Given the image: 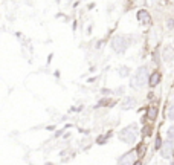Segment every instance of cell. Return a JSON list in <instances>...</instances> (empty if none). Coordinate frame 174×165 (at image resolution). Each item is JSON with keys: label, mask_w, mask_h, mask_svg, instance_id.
I'll use <instances>...</instances> for the list:
<instances>
[{"label": "cell", "mask_w": 174, "mask_h": 165, "mask_svg": "<svg viewBox=\"0 0 174 165\" xmlns=\"http://www.w3.org/2000/svg\"><path fill=\"white\" fill-rule=\"evenodd\" d=\"M131 46V38L128 35H124V34H118L112 38L110 41V48L116 52V54H124L128 48Z\"/></svg>", "instance_id": "6da1fadb"}, {"label": "cell", "mask_w": 174, "mask_h": 165, "mask_svg": "<svg viewBox=\"0 0 174 165\" xmlns=\"http://www.w3.org/2000/svg\"><path fill=\"white\" fill-rule=\"evenodd\" d=\"M148 75H150V72H148V67L147 66H141L138 70H136V74L134 77L131 78V87L134 89H142L147 86V81H148Z\"/></svg>", "instance_id": "7a4b0ae2"}, {"label": "cell", "mask_w": 174, "mask_h": 165, "mask_svg": "<svg viewBox=\"0 0 174 165\" xmlns=\"http://www.w3.org/2000/svg\"><path fill=\"white\" fill-rule=\"evenodd\" d=\"M136 129V125H130V127H125L119 132V139L122 141L124 144H134L136 142V132H133Z\"/></svg>", "instance_id": "3957f363"}, {"label": "cell", "mask_w": 174, "mask_h": 165, "mask_svg": "<svg viewBox=\"0 0 174 165\" xmlns=\"http://www.w3.org/2000/svg\"><path fill=\"white\" fill-rule=\"evenodd\" d=\"M172 154H174V142L165 141V142L162 144V147H160V156L163 159H169Z\"/></svg>", "instance_id": "277c9868"}, {"label": "cell", "mask_w": 174, "mask_h": 165, "mask_svg": "<svg viewBox=\"0 0 174 165\" xmlns=\"http://www.w3.org/2000/svg\"><path fill=\"white\" fill-rule=\"evenodd\" d=\"M160 81H162V72L160 70H153V72L148 75V81H147V86L148 87H156V86H159L160 84Z\"/></svg>", "instance_id": "5b68a950"}, {"label": "cell", "mask_w": 174, "mask_h": 165, "mask_svg": "<svg viewBox=\"0 0 174 165\" xmlns=\"http://www.w3.org/2000/svg\"><path fill=\"white\" fill-rule=\"evenodd\" d=\"M136 18L141 25H151V14L147 9H139L136 12Z\"/></svg>", "instance_id": "8992f818"}, {"label": "cell", "mask_w": 174, "mask_h": 165, "mask_svg": "<svg viewBox=\"0 0 174 165\" xmlns=\"http://www.w3.org/2000/svg\"><path fill=\"white\" fill-rule=\"evenodd\" d=\"M134 154H136V151H134V150H130L128 153H125L124 156L119 157L118 163H119V165H133V163H134Z\"/></svg>", "instance_id": "52a82bcc"}, {"label": "cell", "mask_w": 174, "mask_h": 165, "mask_svg": "<svg viewBox=\"0 0 174 165\" xmlns=\"http://www.w3.org/2000/svg\"><path fill=\"white\" fill-rule=\"evenodd\" d=\"M136 104H138V100H136L134 97H130V95H127L125 98L122 100V104H121V107H122V110H130V109L136 107Z\"/></svg>", "instance_id": "ba28073f"}, {"label": "cell", "mask_w": 174, "mask_h": 165, "mask_svg": "<svg viewBox=\"0 0 174 165\" xmlns=\"http://www.w3.org/2000/svg\"><path fill=\"white\" fill-rule=\"evenodd\" d=\"M162 60L165 63H169L174 60V48L172 46H165L163 51H162Z\"/></svg>", "instance_id": "9c48e42d"}, {"label": "cell", "mask_w": 174, "mask_h": 165, "mask_svg": "<svg viewBox=\"0 0 174 165\" xmlns=\"http://www.w3.org/2000/svg\"><path fill=\"white\" fill-rule=\"evenodd\" d=\"M156 118H157V107L156 106H150V107H147V115L144 119H148L150 122L156 121Z\"/></svg>", "instance_id": "30bf717a"}, {"label": "cell", "mask_w": 174, "mask_h": 165, "mask_svg": "<svg viewBox=\"0 0 174 165\" xmlns=\"http://www.w3.org/2000/svg\"><path fill=\"white\" fill-rule=\"evenodd\" d=\"M118 75H119L121 78H127V77L131 75V69H130L128 66H121V67L118 69Z\"/></svg>", "instance_id": "8fae6325"}, {"label": "cell", "mask_w": 174, "mask_h": 165, "mask_svg": "<svg viewBox=\"0 0 174 165\" xmlns=\"http://www.w3.org/2000/svg\"><path fill=\"white\" fill-rule=\"evenodd\" d=\"M134 151H136V154L139 156V160H141V159L145 156V151H147V144H145V142H139V145L136 147V150H134Z\"/></svg>", "instance_id": "7c38bea8"}, {"label": "cell", "mask_w": 174, "mask_h": 165, "mask_svg": "<svg viewBox=\"0 0 174 165\" xmlns=\"http://www.w3.org/2000/svg\"><path fill=\"white\" fill-rule=\"evenodd\" d=\"M113 104H115V101L112 98H103L101 101L96 104V107H112Z\"/></svg>", "instance_id": "4fadbf2b"}, {"label": "cell", "mask_w": 174, "mask_h": 165, "mask_svg": "<svg viewBox=\"0 0 174 165\" xmlns=\"http://www.w3.org/2000/svg\"><path fill=\"white\" fill-rule=\"evenodd\" d=\"M112 138V132H109L107 135H101V136H99L98 139H96V142L99 144V145H104L106 142H107V141Z\"/></svg>", "instance_id": "5bb4252c"}, {"label": "cell", "mask_w": 174, "mask_h": 165, "mask_svg": "<svg viewBox=\"0 0 174 165\" xmlns=\"http://www.w3.org/2000/svg\"><path fill=\"white\" fill-rule=\"evenodd\" d=\"M142 133H144L145 136H151V133H153V125H151V124H147V125H144Z\"/></svg>", "instance_id": "9a60e30c"}, {"label": "cell", "mask_w": 174, "mask_h": 165, "mask_svg": "<svg viewBox=\"0 0 174 165\" xmlns=\"http://www.w3.org/2000/svg\"><path fill=\"white\" fill-rule=\"evenodd\" d=\"M166 138H168V141L174 142V125H171V127L168 129V132H166Z\"/></svg>", "instance_id": "2e32d148"}, {"label": "cell", "mask_w": 174, "mask_h": 165, "mask_svg": "<svg viewBox=\"0 0 174 165\" xmlns=\"http://www.w3.org/2000/svg\"><path fill=\"white\" fill-rule=\"evenodd\" d=\"M162 144H163V142H162V138H160V135H157V136H156V142H154V148H156V150H160Z\"/></svg>", "instance_id": "e0dca14e"}, {"label": "cell", "mask_w": 174, "mask_h": 165, "mask_svg": "<svg viewBox=\"0 0 174 165\" xmlns=\"http://www.w3.org/2000/svg\"><path fill=\"white\" fill-rule=\"evenodd\" d=\"M168 119L169 121H174V103L169 106V109H168Z\"/></svg>", "instance_id": "ac0fdd59"}, {"label": "cell", "mask_w": 174, "mask_h": 165, "mask_svg": "<svg viewBox=\"0 0 174 165\" xmlns=\"http://www.w3.org/2000/svg\"><path fill=\"white\" fill-rule=\"evenodd\" d=\"M165 25H166L168 29H174V18H172V17L166 18V23H165Z\"/></svg>", "instance_id": "d6986e66"}, {"label": "cell", "mask_w": 174, "mask_h": 165, "mask_svg": "<svg viewBox=\"0 0 174 165\" xmlns=\"http://www.w3.org/2000/svg\"><path fill=\"white\" fill-rule=\"evenodd\" d=\"M101 93H104V97H110V95H115V93H113V90H110V89H103V90H101Z\"/></svg>", "instance_id": "ffe728a7"}, {"label": "cell", "mask_w": 174, "mask_h": 165, "mask_svg": "<svg viewBox=\"0 0 174 165\" xmlns=\"http://www.w3.org/2000/svg\"><path fill=\"white\" fill-rule=\"evenodd\" d=\"M133 165H142V162H141V160H136V162H134Z\"/></svg>", "instance_id": "44dd1931"}, {"label": "cell", "mask_w": 174, "mask_h": 165, "mask_svg": "<svg viewBox=\"0 0 174 165\" xmlns=\"http://www.w3.org/2000/svg\"><path fill=\"white\" fill-rule=\"evenodd\" d=\"M47 165H52V163H47Z\"/></svg>", "instance_id": "7402d4cb"}]
</instances>
